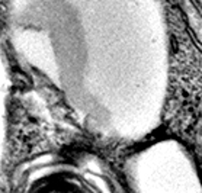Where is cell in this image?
Listing matches in <instances>:
<instances>
[{
	"mask_svg": "<svg viewBox=\"0 0 202 193\" xmlns=\"http://www.w3.org/2000/svg\"><path fill=\"white\" fill-rule=\"evenodd\" d=\"M6 38L87 134L138 144L159 129L172 74L161 0H7Z\"/></svg>",
	"mask_w": 202,
	"mask_h": 193,
	"instance_id": "obj_1",
	"label": "cell"
},
{
	"mask_svg": "<svg viewBox=\"0 0 202 193\" xmlns=\"http://www.w3.org/2000/svg\"><path fill=\"white\" fill-rule=\"evenodd\" d=\"M0 193H127L102 158L87 154H42L13 171Z\"/></svg>",
	"mask_w": 202,
	"mask_h": 193,
	"instance_id": "obj_2",
	"label": "cell"
},
{
	"mask_svg": "<svg viewBox=\"0 0 202 193\" xmlns=\"http://www.w3.org/2000/svg\"><path fill=\"white\" fill-rule=\"evenodd\" d=\"M128 193H202V169L172 137L151 139L124 163Z\"/></svg>",
	"mask_w": 202,
	"mask_h": 193,
	"instance_id": "obj_3",
	"label": "cell"
}]
</instances>
